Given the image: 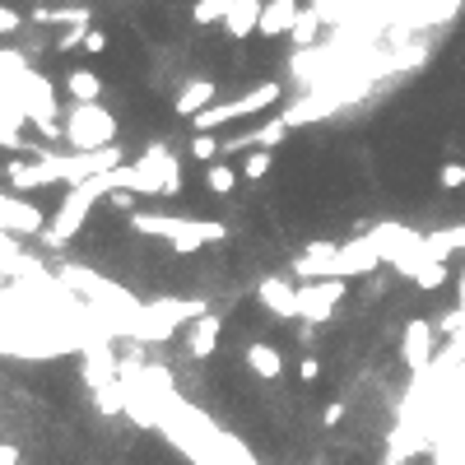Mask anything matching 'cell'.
I'll list each match as a JSON object with an SVG mask.
<instances>
[{"label": "cell", "instance_id": "cell-1", "mask_svg": "<svg viewBox=\"0 0 465 465\" xmlns=\"http://www.w3.org/2000/svg\"><path fill=\"white\" fill-rule=\"evenodd\" d=\"M205 298H154V303H140L121 326L126 335L145 340V344H158V340H173L182 326H191L196 317H205Z\"/></svg>", "mask_w": 465, "mask_h": 465}, {"label": "cell", "instance_id": "cell-2", "mask_svg": "<svg viewBox=\"0 0 465 465\" xmlns=\"http://www.w3.org/2000/svg\"><path fill=\"white\" fill-rule=\"evenodd\" d=\"M103 196H112V182H107V173L66 186V196H61L57 214H51V224H47V233H42L47 247H66V242H75L79 228L89 224V214H94V205H98Z\"/></svg>", "mask_w": 465, "mask_h": 465}, {"label": "cell", "instance_id": "cell-3", "mask_svg": "<svg viewBox=\"0 0 465 465\" xmlns=\"http://www.w3.org/2000/svg\"><path fill=\"white\" fill-rule=\"evenodd\" d=\"M280 98H284V85H280V79H265V85H252L247 94H237V98L210 103L205 112L191 117V130H224L228 121H247V117L265 112V107H275Z\"/></svg>", "mask_w": 465, "mask_h": 465}, {"label": "cell", "instance_id": "cell-4", "mask_svg": "<svg viewBox=\"0 0 465 465\" xmlns=\"http://www.w3.org/2000/svg\"><path fill=\"white\" fill-rule=\"evenodd\" d=\"M66 145L75 149H107L117 145V117L103 103H75L66 112Z\"/></svg>", "mask_w": 465, "mask_h": 465}, {"label": "cell", "instance_id": "cell-5", "mask_svg": "<svg viewBox=\"0 0 465 465\" xmlns=\"http://www.w3.org/2000/svg\"><path fill=\"white\" fill-rule=\"evenodd\" d=\"M381 265H387V256H381V247L372 242V233H363V237H353V242H340V252L326 261V275H335V280H363V275H372V270H381Z\"/></svg>", "mask_w": 465, "mask_h": 465}, {"label": "cell", "instance_id": "cell-6", "mask_svg": "<svg viewBox=\"0 0 465 465\" xmlns=\"http://www.w3.org/2000/svg\"><path fill=\"white\" fill-rule=\"evenodd\" d=\"M344 293H349V280H335V275H326V280H308V284H298V303H303V321H331V312L344 303Z\"/></svg>", "mask_w": 465, "mask_h": 465}, {"label": "cell", "instance_id": "cell-7", "mask_svg": "<svg viewBox=\"0 0 465 465\" xmlns=\"http://www.w3.org/2000/svg\"><path fill=\"white\" fill-rule=\"evenodd\" d=\"M0 224H5V233L14 237H42L47 233V224H51V214H42L33 201H19L14 191H5L0 196Z\"/></svg>", "mask_w": 465, "mask_h": 465}, {"label": "cell", "instance_id": "cell-8", "mask_svg": "<svg viewBox=\"0 0 465 465\" xmlns=\"http://www.w3.org/2000/svg\"><path fill=\"white\" fill-rule=\"evenodd\" d=\"M433 349H437V331H433V321H424V317L405 321V335H400V359H405V368H409V372H428Z\"/></svg>", "mask_w": 465, "mask_h": 465}, {"label": "cell", "instance_id": "cell-9", "mask_svg": "<svg viewBox=\"0 0 465 465\" xmlns=\"http://www.w3.org/2000/svg\"><path fill=\"white\" fill-rule=\"evenodd\" d=\"M224 237H228V224H219V219H182L168 247L177 256H191V252L210 247V242H224Z\"/></svg>", "mask_w": 465, "mask_h": 465}, {"label": "cell", "instance_id": "cell-10", "mask_svg": "<svg viewBox=\"0 0 465 465\" xmlns=\"http://www.w3.org/2000/svg\"><path fill=\"white\" fill-rule=\"evenodd\" d=\"M256 303H261L265 312H275L280 321H303V303H298V289H293L289 280H280V275H265V280L256 284Z\"/></svg>", "mask_w": 465, "mask_h": 465}, {"label": "cell", "instance_id": "cell-11", "mask_svg": "<svg viewBox=\"0 0 465 465\" xmlns=\"http://www.w3.org/2000/svg\"><path fill=\"white\" fill-rule=\"evenodd\" d=\"M219 335H224V317H219V312H205V317H196V321H191L186 326V331H182V340H186V353H191V359H210V353L219 349Z\"/></svg>", "mask_w": 465, "mask_h": 465}, {"label": "cell", "instance_id": "cell-12", "mask_svg": "<svg viewBox=\"0 0 465 465\" xmlns=\"http://www.w3.org/2000/svg\"><path fill=\"white\" fill-rule=\"evenodd\" d=\"M219 98V85H214V79L210 75H191L186 79V85L177 89V98H173V117H196V112H205V107Z\"/></svg>", "mask_w": 465, "mask_h": 465}, {"label": "cell", "instance_id": "cell-13", "mask_svg": "<svg viewBox=\"0 0 465 465\" xmlns=\"http://www.w3.org/2000/svg\"><path fill=\"white\" fill-rule=\"evenodd\" d=\"M303 5L298 0H265V10H261V38H289L298 23H303Z\"/></svg>", "mask_w": 465, "mask_h": 465}, {"label": "cell", "instance_id": "cell-14", "mask_svg": "<svg viewBox=\"0 0 465 465\" xmlns=\"http://www.w3.org/2000/svg\"><path fill=\"white\" fill-rule=\"evenodd\" d=\"M242 359H247V372L261 377V381H280V377H284V353L270 344V340H252Z\"/></svg>", "mask_w": 465, "mask_h": 465}, {"label": "cell", "instance_id": "cell-15", "mask_svg": "<svg viewBox=\"0 0 465 465\" xmlns=\"http://www.w3.org/2000/svg\"><path fill=\"white\" fill-rule=\"evenodd\" d=\"M261 10H265V0H233V10H228V19H224V33H228L233 42L261 33Z\"/></svg>", "mask_w": 465, "mask_h": 465}, {"label": "cell", "instance_id": "cell-16", "mask_svg": "<svg viewBox=\"0 0 465 465\" xmlns=\"http://www.w3.org/2000/svg\"><path fill=\"white\" fill-rule=\"evenodd\" d=\"M66 94L75 98V103H103V75H94V70H70L66 75Z\"/></svg>", "mask_w": 465, "mask_h": 465}, {"label": "cell", "instance_id": "cell-17", "mask_svg": "<svg viewBox=\"0 0 465 465\" xmlns=\"http://www.w3.org/2000/svg\"><path fill=\"white\" fill-rule=\"evenodd\" d=\"M447 280H452V265L447 261H433V256L415 270V289H424V293H437Z\"/></svg>", "mask_w": 465, "mask_h": 465}, {"label": "cell", "instance_id": "cell-18", "mask_svg": "<svg viewBox=\"0 0 465 465\" xmlns=\"http://www.w3.org/2000/svg\"><path fill=\"white\" fill-rule=\"evenodd\" d=\"M233 186H237V168H228V163H205V191L210 196H228Z\"/></svg>", "mask_w": 465, "mask_h": 465}, {"label": "cell", "instance_id": "cell-19", "mask_svg": "<svg viewBox=\"0 0 465 465\" xmlns=\"http://www.w3.org/2000/svg\"><path fill=\"white\" fill-rule=\"evenodd\" d=\"M228 10H233V0H196V5H191V23L210 29V23H224Z\"/></svg>", "mask_w": 465, "mask_h": 465}, {"label": "cell", "instance_id": "cell-20", "mask_svg": "<svg viewBox=\"0 0 465 465\" xmlns=\"http://www.w3.org/2000/svg\"><path fill=\"white\" fill-rule=\"evenodd\" d=\"M270 168H275V149H247L242 154V177L247 182H261Z\"/></svg>", "mask_w": 465, "mask_h": 465}, {"label": "cell", "instance_id": "cell-21", "mask_svg": "<svg viewBox=\"0 0 465 465\" xmlns=\"http://www.w3.org/2000/svg\"><path fill=\"white\" fill-rule=\"evenodd\" d=\"M219 154H224V140H219V130H196V135H191V158L214 163Z\"/></svg>", "mask_w": 465, "mask_h": 465}, {"label": "cell", "instance_id": "cell-22", "mask_svg": "<svg viewBox=\"0 0 465 465\" xmlns=\"http://www.w3.org/2000/svg\"><path fill=\"white\" fill-rule=\"evenodd\" d=\"M437 186L443 191H465V163H443V173H437Z\"/></svg>", "mask_w": 465, "mask_h": 465}, {"label": "cell", "instance_id": "cell-23", "mask_svg": "<svg viewBox=\"0 0 465 465\" xmlns=\"http://www.w3.org/2000/svg\"><path fill=\"white\" fill-rule=\"evenodd\" d=\"M312 29H317V14H303V23H298V29H293L289 38H293L298 47H312V42H317V38H312Z\"/></svg>", "mask_w": 465, "mask_h": 465}, {"label": "cell", "instance_id": "cell-24", "mask_svg": "<svg viewBox=\"0 0 465 465\" xmlns=\"http://www.w3.org/2000/svg\"><path fill=\"white\" fill-rule=\"evenodd\" d=\"M298 377H303L308 387H317V381H321V359H312V353H308V359L298 363Z\"/></svg>", "mask_w": 465, "mask_h": 465}, {"label": "cell", "instance_id": "cell-25", "mask_svg": "<svg viewBox=\"0 0 465 465\" xmlns=\"http://www.w3.org/2000/svg\"><path fill=\"white\" fill-rule=\"evenodd\" d=\"M14 29H19V10H14V5H5V10H0V33L14 38Z\"/></svg>", "mask_w": 465, "mask_h": 465}, {"label": "cell", "instance_id": "cell-26", "mask_svg": "<svg viewBox=\"0 0 465 465\" xmlns=\"http://www.w3.org/2000/svg\"><path fill=\"white\" fill-rule=\"evenodd\" d=\"M85 51H89V57L107 51V33H103V29H89V38H85Z\"/></svg>", "mask_w": 465, "mask_h": 465}, {"label": "cell", "instance_id": "cell-27", "mask_svg": "<svg viewBox=\"0 0 465 465\" xmlns=\"http://www.w3.org/2000/svg\"><path fill=\"white\" fill-rule=\"evenodd\" d=\"M344 419V405H326V415H321V424L331 428V424H340Z\"/></svg>", "mask_w": 465, "mask_h": 465}, {"label": "cell", "instance_id": "cell-28", "mask_svg": "<svg viewBox=\"0 0 465 465\" xmlns=\"http://www.w3.org/2000/svg\"><path fill=\"white\" fill-rule=\"evenodd\" d=\"M456 312L465 317V265H461V275H456Z\"/></svg>", "mask_w": 465, "mask_h": 465}]
</instances>
